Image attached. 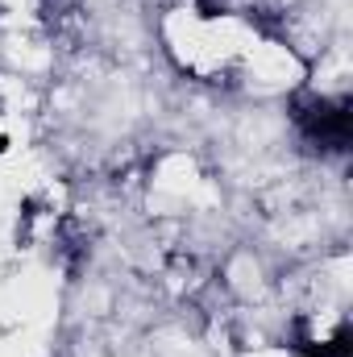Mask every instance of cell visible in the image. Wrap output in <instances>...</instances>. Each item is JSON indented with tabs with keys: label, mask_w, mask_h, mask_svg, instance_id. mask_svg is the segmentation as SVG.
<instances>
[{
	"label": "cell",
	"mask_w": 353,
	"mask_h": 357,
	"mask_svg": "<svg viewBox=\"0 0 353 357\" xmlns=\"http://www.w3.org/2000/svg\"><path fill=\"white\" fill-rule=\"evenodd\" d=\"M299 125L308 129V137H316L329 150L350 146V108L345 104H312L308 112H299Z\"/></svg>",
	"instance_id": "6da1fadb"
}]
</instances>
